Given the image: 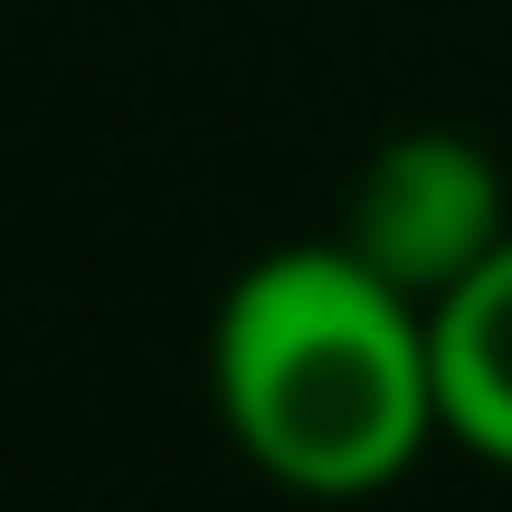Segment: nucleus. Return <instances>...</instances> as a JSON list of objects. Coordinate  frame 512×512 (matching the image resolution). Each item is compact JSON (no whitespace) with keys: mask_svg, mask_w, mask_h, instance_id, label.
I'll list each match as a JSON object with an SVG mask.
<instances>
[{"mask_svg":"<svg viewBox=\"0 0 512 512\" xmlns=\"http://www.w3.org/2000/svg\"><path fill=\"white\" fill-rule=\"evenodd\" d=\"M209 389L238 456L304 503H370L446 437L437 313L351 238L247 256L209 323Z\"/></svg>","mask_w":512,"mask_h":512,"instance_id":"obj_1","label":"nucleus"},{"mask_svg":"<svg viewBox=\"0 0 512 512\" xmlns=\"http://www.w3.org/2000/svg\"><path fill=\"white\" fill-rule=\"evenodd\" d=\"M437 399L446 437L512 475V238L437 304Z\"/></svg>","mask_w":512,"mask_h":512,"instance_id":"obj_3","label":"nucleus"},{"mask_svg":"<svg viewBox=\"0 0 512 512\" xmlns=\"http://www.w3.org/2000/svg\"><path fill=\"white\" fill-rule=\"evenodd\" d=\"M342 238L408 285L427 313L465 285L503 238H512V190H503V162L475 143V133H446V124H418V133H389L380 152L361 162V190L342 209Z\"/></svg>","mask_w":512,"mask_h":512,"instance_id":"obj_2","label":"nucleus"}]
</instances>
